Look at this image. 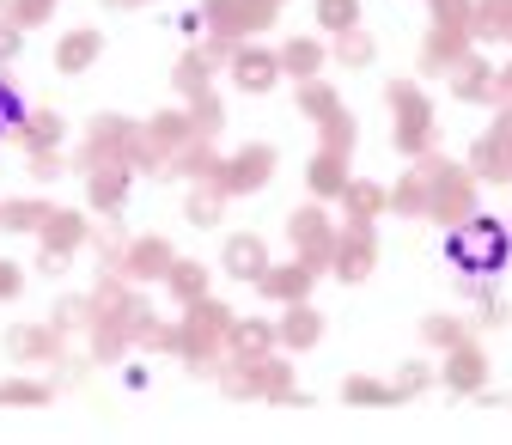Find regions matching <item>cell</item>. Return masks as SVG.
Instances as JSON below:
<instances>
[{
  "instance_id": "cell-10",
  "label": "cell",
  "mask_w": 512,
  "mask_h": 445,
  "mask_svg": "<svg viewBox=\"0 0 512 445\" xmlns=\"http://www.w3.org/2000/svg\"><path fill=\"white\" fill-rule=\"evenodd\" d=\"M372 269H378V232H372V226H348V220H342V232H336V257H330V275L354 287V281H366Z\"/></svg>"
},
{
  "instance_id": "cell-14",
  "label": "cell",
  "mask_w": 512,
  "mask_h": 445,
  "mask_svg": "<svg viewBox=\"0 0 512 445\" xmlns=\"http://www.w3.org/2000/svg\"><path fill=\"white\" fill-rule=\"evenodd\" d=\"M354 177V153H336V147H317L311 165H305V189H311V202H336L342 189Z\"/></svg>"
},
{
  "instance_id": "cell-51",
  "label": "cell",
  "mask_w": 512,
  "mask_h": 445,
  "mask_svg": "<svg viewBox=\"0 0 512 445\" xmlns=\"http://www.w3.org/2000/svg\"><path fill=\"white\" fill-rule=\"evenodd\" d=\"M25 293V275H19V263H7L0 257V299H19Z\"/></svg>"
},
{
  "instance_id": "cell-54",
  "label": "cell",
  "mask_w": 512,
  "mask_h": 445,
  "mask_svg": "<svg viewBox=\"0 0 512 445\" xmlns=\"http://www.w3.org/2000/svg\"><path fill=\"white\" fill-rule=\"evenodd\" d=\"M104 7L110 13H128V7H147V0H104Z\"/></svg>"
},
{
  "instance_id": "cell-25",
  "label": "cell",
  "mask_w": 512,
  "mask_h": 445,
  "mask_svg": "<svg viewBox=\"0 0 512 445\" xmlns=\"http://www.w3.org/2000/svg\"><path fill=\"white\" fill-rule=\"evenodd\" d=\"M275 348H281V336H275L269 317H238L232 336H226V354L232 360H256V354H275Z\"/></svg>"
},
{
  "instance_id": "cell-39",
  "label": "cell",
  "mask_w": 512,
  "mask_h": 445,
  "mask_svg": "<svg viewBox=\"0 0 512 445\" xmlns=\"http://www.w3.org/2000/svg\"><path fill=\"white\" fill-rule=\"evenodd\" d=\"M49 324H55V330H68V336L92 330V293H61L55 311H49Z\"/></svg>"
},
{
  "instance_id": "cell-53",
  "label": "cell",
  "mask_w": 512,
  "mask_h": 445,
  "mask_svg": "<svg viewBox=\"0 0 512 445\" xmlns=\"http://www.w3.org/2000/svg\"><path fill=\"white\" fill-rule=\"evenodd\" d=\"M506 317H512V311H506V299H494V293H488V299H482V324H506Z\"/></svg>"
},
{
  "instance_id": "cell-50",
  "label": "cell",
  "mask_w": 512,
  "mask_h": 445,
  "mask_svg": "<svg viewBox=\"0 0 512 445\" xmlns=\"http://www.w3.org/2000/svg\"><path fill=\"white\" fill-rule=\"evenodd\" d=\"M19 43H25V31L0 13V68H7V61H19Z\"/></svg>"
},
{
  "instance_id": "cell-37",
  "label": "cell",
  "mask_w": 512,
  "mask_h": 445,
  "mask_svg": "<svg viewBox=\"0 0 512 445\" xmlns=\"http://www.w3.org/2000/svg\"><path fill=\"white\" fill-rule=\"evenodd\" d=\"M165 287H171V299H177V305L202 299V293H208V263H189V257H177V263H171V275H165Z\"/></svg>"
},
{
  "instance_id": "cell-5",
  "label": "cell",
  "mask_w": 512,
  "mask_h": 445,
  "mask_svg": "<svg viewBox=\"0 0 512 445\" xmlns=\"http://www.w3.org/2000/svg\"><path fill=\"white\" fill-rule=\"evenodd\" d=\"M470 214H482V177H476L470 165L439 171V177H433V208H427V220L452 232V226H464Z\"/></svg>"
},
{
  "instance_id": "cell-31",
  "label": "cell",
  "mask_w": 512,
  "mask_h": 445,
  "mask_svg": "<svg viewBox=\"0 0 512 445\" xmlns=\"http://www.w3.org/2000/svg\"><path fill=\"white\" fill-rule=\"evenodd\" d=\"M49 214H55V202H43V196H13V202H0V232H43L49 226Z\"/></svg>"
},
{
  "instance_id": "cell-45",
  "label": "cell",
  "mask_w": 512,
  "mask_h": 445,
  "mask_svg": "<svg viewBox=\"0 0 512 445\" xmlns=\"http://www.w3.org/2000/svg\"><path fill=\"white\" fill-rule=\"evenodd\" d=\"M0 13H7L19 31H37V25H49V19H55V0H7Z\"/></svg>"
},
{
  "instance_id": "cell-47",
  "label": "cell",
  "mask_w": 512,
  "mask_h": 445,
  "mask_svg": "<svg viewBox=\"0 0 512 445\" xmlns=\"http://www.w3.org/2000/svg\"><path fill=\"white\" fill-rule=\"evenodd\" d=\"M25 116V98H19V86L7 80V68H0V141L13 135V122Z\"/></svg>"
},
{
  "instance_id": "cell-12",
  "label": "cell",
  "mask_w": 512,
  "mask_h": 445,
  "mask_svg": "<svg viewBox=\"0 0 512 445\" xmlns=\"http://www.w3.org/2000/svg\"><path fill=\"white\" fill-rule=\"evenodd\" d=\"M287 74H281V49H263V43H238L232 55V86L238 92H275Z\"/></svg>"
},
{
  "instance_id": "cell-2",
  "label": "cell",
  "mask_w": 512,
  "mask_h": 445,
  "mask_svg": "<svg viewBox=\"0 0 512 445\" xmlns=\"http://www.w3.org/2000/svg\"><path fill=\"white\" fill-rule=\"evenodd\" d=\"M445 263H458V275H500L512 263V226L494 214H470L464 226L445 232Z\"/></svg>"
},
{
  "instance_id": "cell-1",
  "label": "cell",
  "mask_w": 512,
  "mask_h": 445,
  "mask_svg": "<svg viewBox=\"0 0 512 445\" xmlns=\"http://www.w3.org/2000/svg\"><path fill=\"white\" fill-rule=\"evenodd\" d=\"M214 385L232 397V403H275V409H299V378H293V360H275V354H256V360H220Z\"/></svg>"
},
{
  "instance_id": "cell-26",
  "label": "cell",
  "mask_w": 512,
  "mask_h": 445,
  "mask_svg": "<svg viewBox=\"0 0 512 445\" xmlns=\"http://www.w3.org/2000/svg\"><path fill=\"white\" fill-rule=\"evenodd\" d=\"M214 171H220V147H214V141H202V135L189 141L183 153H171V159H165V177H189V183H208Z\"/></svg>"
},
{
  "instance_id": "cell-21",
  "label": "cell",
  "mask_w": 512,
  "mask_h": 445,
  "mask_svg": "<svg viewBox=\"0 0 512 445\" xmlns=\"http://www.w3.org/2000/svg\"><path fill=\"white\" fill-rule=\"evenodd\" d=\"M342 214H348V226H372L378 214H391V189H384V183H360V177H348V189H342Z\"/></svg>"
},
{
  "instance_id": "cell-24",
  "label": "cell",
  "mask_w": 512,
  "mask_h": 445,
  "mask_svg": "<svg viewBox=\"0 0 512 445\" xmlns=\"http://www.w3.org/2000/svg\"><path fill=\"white\" fill-rule=\"evenodd\" d=\"M317 68H330V43L317 37H287L281 43V74L299 86V80H317Z\"/></svg>"
},
{
  "instance_id": "cell-19",
  "label": "cell",
  "mask_w": 512,
  "mask_h": 445,
  "mask_svg": "<svg viewBox=\"0 0 512 445\" xmlns=\"http://www.w3.org/2000/svg\"><path fill=\"white\" fill-rule=\"evenodd\" d=\"M275 336H281V348H287V354L317 348V342H324V311H311V299L287 305V311L275 317Z\"/></svg>"
},
{
  "instance_id": "cell-43",
  "label": "cell",
  "mask_w": 512,
  "mask_h": 445,
  "mask_svg": "<svg viewBox=\"0 0 512 445\" xmlns=\"http://www.w3.org/2000/svg\"><path fill=\"white\" fill-rule=\"evenodd\" d=\"M92 250H98V269H122V257H128L122 214H110V226H104V232H92Z\"/></svg>"
},
{
  "instance_id": "cell-49",
  "label": "cell",
  "mask_w": 512,
  "mask_h": 445,
  "mask_svg": "<svg viewBox=\"0 0 512 445\" xmlns=\"http://www.w3.org/2000/svg\"><path fill=\"white\" fill-rule=\"evenodd\" d=\"M427 13H433V25H445V19H470L476 0H427Z\"/></svg>"
},
{
  "instance_id": "cell-56",
  "label": "cell",
  "mask_w": 512,
  "mask_h": 445,
  "mask_svg": "<svg viewBox=\"0 0 512 445\" xmlns=\"http://www.w3.org/2000/svg\"><path fill=\"white\" fill-rule=\"evenodd\" d=\"M506 43H512V31H506Z\"/></svg>"
},
{
  "instance_id": "cell-36",
  "label": "cell",
  "mask_w": 512,
  "mask_h": 445,
  "mask_svg": "<svg viewBox=\"0 0 512 445\" xmlns=\"http://www.w3.org/2000/svg\"><path fill=\"white\" fill-rule=\"evenodd\" d=\"M336 110H342V98H336L330 80H299V116L305 122H330Z\"/></svg>"
},
{
  "instance_id": "cell-8",
  "label": "cell",
  "mask_w": 512,
  "mask_h": 445,
  "mask_svg": "<svg viewBox=\"0 0 512 445\" xmlns=\"http://www.w3.org/2000/svg\"><path fill=\"white\" fill-rule=\"evenodd\" d=\"M470 171H476L482 183H506V189H512V104H494L488 135L470 147Z\"/></svg>"
},
{
  "instance_id": "cell-52",
  "label": "cell",
  "mask_w": 512,
  "mask_h": 445,
  "mask_svg": "<svg viewBox=\"0 0 512 445\" xmlns=\"http://www.w3.org/2000/svg\"><path fill=\"white\" fill-rule=\"evenodd\" d=\"M494 104H512V61L494 68Z\"/></svg>"
},
{
  "instance_id": "cell-46",
  "label": "cell",
  "mask_w": 512,
  "mask_h": 445,
  "mask_svg": "<svg viewBox=\"0 0 512 445\" xmlns=\"http://www.w3.org/2000/svg\"><path fill=\"white\" fill-rule=\"evenodd\" d=\"M25 171H31L37 183H55L61 171H74V165L61 159V147H31V153H25Z\"/></svg>"
},
{
  "instance_id": "cell-9",
  "label": "cell",
  "mask_w": 512,
  "mask_h": 445,
  "mask_svg": "<svg viewBox=\"0 0 512 445\" xmlns=\"http://www.w3.org/2000/svg\"><path fill=\"white\" fill-rule=\"evenodd\" d=\"M470 49H476V25H470V19H445V25H433V31L421 37V74L445 80Z\"/></svg>"
},
{
  "instance_id": "cell-32",
  "label": "cell",
  "mask_w": 512,
  "mask_h": 445,
  "mask_svg": "<svg viewBox=\"0 0 512 445\" xmlns=\"http://www.w3.org/2000/svg\"><path fill=\"white\" fill-rule=\"evenodd\" d=\"M427 208H433V183L409 165L397 183H391V214H409V220H427Z\"/></svg>"
},
{
  "instance_id": "cell-29",
  "label": "cell",
  "mask_w": 512,
  "mask_h": 445,
  "mask_svg": "<svg viewBox=\"0 0 512 445\" xmlns=\"http://www.w3.org/2000/svg\"><path fill=\"white\" fill-rule=\"evenodd\" d=\"M171 86H177V98H183V104L196 98V92H208V86H214V61H208V49H202V43L177 55V68H171Z\"/></svg>"
},
{
  "instance_id": "cell-48",
  "label": "cell",
  "mask_w": 512,
  "mask_h": 445,
  "mask_svg": "<svg viewBox=\"0 0 512 445\" xmlns=\"http://www.w3.org/2000/svg\"><path fill=\"white\" fill-rule=\"evenodd\" d=\"M433 378H439V372H433L427 360H403V366H397V391H403V397H421Z\"/></svg>"
},
{
  "instance_id": "cell-44",
  "label": "cell",
  "mask_w": 512,
  "mask_h": 445,
  "mask_svg": "<svg viewBox=\"0 0 512 445\" xmlns=\"http://www.w3.org/2000/svg\"><path fill=\"white\" fill-rule=\"evenodd\" d=\"M354 141H360V122H354L348 110H336L330 122H317V147H336V153H354Z\"/></svg>"
},
{
  "instance_id": "cell-57",
  "label": "cell",
  "mask_w": 512,
  "mask_h": 445,
  "mask_svg": "<svg viewBox=\"0 0 512 445\" xmlns=\"http://www.w3.org/2000/svg\"><path fill=\"white\" fill-rule=\"evenodd\" d=\"M0 7H7V0H0Z\"/></svg>"
},
{
  "instance_id": "cell-7",
  "label": "cell",
  "mask_w": 512,
  "mask_h": 445,
  "mask_svg": "<svg viewBox=\"0 0 512 445\" xmlns=\"http://www.w3.org/2000/svg\"><path fill=\"white\" fill-rule=\"evenodd\" d=\"M208 183H220L232 202H238V196H256V189H269V183H275V147H263V141L238 147L232 159H220V171H214Z\"/></svg>"
},
{
  "instance_id": "cell-33",
  "label": "cell",
  "mask_w": 512,
  "mask_h": 445,
  "mask_svg": "<svg viewBox=\"0 0 512 445\" xmlns=\"http://www.w3.org/2000/svg\"><path fill=\"white\" fill-rule=\"evenodd\" d=\"M55 378H0V409H49Z\"/></svg>"
},
{
  "instance_id": "cell-13",
  "label": "cell",
  "mask_w": 512,
  "mask_h": 445,
  "mask_svg": "<svg viewBox=\"0 0 512 445\" xmlns=\"http://www.w3.org/2000/svg\"><path fill=\"white\" fill-rule=\"evenodd\" d=\"M171 263H177V250H171V238H128V257H122V275L135 281V287H153V281H165L171 275Z\"/></svg>"
},
{
  "instance_id": "cell-17",
  "label": "cell",
  "mask_w": 512,
  "mask_h": 445,
  "mask_svg": "<svg viewBox=\"0 0 512 445\" xmlns=\"http://www.w3.org/2000/svg\"><path fill=\"white\" fill-rule=\"evenodd\" d=\"M37 244H43V257H61V263H68L74 250L92 244V226H86V214H74V208H55L49 226L37 232Z\"/></svg>"
},
{
  "instance_id": "cell-6",
  "label": "cell",
  "mask_w": 512,
  "mask_h": 445,
  "mask_svg": "<svg viewBox=\"0 0 512 445\" xmlns=\"http://www.w3.org/2000/svg\"><path fill=\"white\" fill-rule=\"evenodd\" d=\"M336 232L342 226H330V214L324 208H293L287 214V238H293V257L311 269V275H330V257H336Z\"/></svg>"
},
{
  "instance_id": "cell-4",
  "label": "cell",
  "mask_w": 512,
  "mask_h": 445,
  "mask_svg": "<svg viewBox=\"0 0 512 445\" xmlns=\"http://www.w3.org/2000/svg\"><path fill=\"white\" fill-rule=\"evenodd\" d=\"M287 0H202V19H208V37H238L250 43L256 31H269L281 19Z\"/></svg>"
},
{
  "instance_id": "cell-18",
  "label": "cell",
  "mask_w": 512,
  "mask_h": 445,
  "mask_svg": "<svg viewBox=\"0 0 512 445\" xmlns=\"http://www.w3.org/2000/svg\"><path fill=\"white\" fill-rule=\"evenodd\" d=\"M128 189H135V171L128 165H98V171H86V208L92 214H122Z\"/></svg>"
},
{
  "instance_id": "cell-35",
  "label": "cell",
  "mask_w": 512,
  "mask_h": 445,
  "mask_svg": "<svg viewBox=\"0 0 512 445\" xmlns=\"http://www.w3.org/2000/svg\"><path fill=\"white\" fill-rule=\"evenodd\" d=\"M470 25H476V43H506V31H512V0H476Z\"/></svg>"
},
{
  "instance_id": "cell-34",
  "label": "cell",
  "mask_w": 512,
  "mask_h": 445,
  "mask_svg": "<svg viewBox=\"0 0 512 445\" xmlns=\"http://www.w3.org/2000/svg\"><path fill=\"white\" fill-rule=\"evenodd\" d=\"M226 189L220 183H196L189 189V202H183V214H189V226H220V214H226Z\"/></svg>"
},
{
  "instance_id": "cell-22",
  "label": "cell",
  "mask_w": 512,
  "mask_h": 445,
  "mask_svg": "<svg viewBox=\"0 0 512 445\" xmlns=\"http://www.w3.org/2000/svg\"><path fill=\"white\" fill-rule=\"evenodd\" d=\"M445 80H452V92H458L464 104H494V61H488V55H476V49H470V55H464Z\"/></svg>"
},
{
  "instance_id": "cell-55",
  "label": "cell",
  "mask_w": 512,
  "mask_h": 445,
  "mask_svg": "<svg viewBox=\"0 0 512 445\" xmlns=\"http://www.w3.org/2000/svg\"><path fill=\"white\" fill-rule=\"evenodd\" d=\"M482 403H488V409H512V397H488V391H482Z\"/></svg>"
},
{
  "instance_id": "cell-28",
  "label": "cell",
  "mask_w": 512,
  "mask_h": 445,
  "mask_svg": "<svg viewBox=\"0 0 512 445\" xmlns=\"http://www.w3.org/2000/svg\"><path fill=\"white\" fill-rule=\"evenodd\" d=\"M61 135H68V129H61V116H55V110H25V116L13 122V135H7V141L31 153V147H61Z\"/></svg>"
},
{
  "instance_id": "cell-41",
  "label": "cell",
  "mask_w": 512,
  "mask_h": 445,
  "mask_svg": "<svg viewBox=\"0 0 512 445\" xmlns=\"http://www.w3.org/2000/svg\"><path fill=\"white\" fill-rule=\"evenodd\" d=\"M360 25V0H317V31L324 37H342Z\"/></svg>"
},
{
  "instance_id": "cell-42",
  "label": "cell",
  "mask_w": 512,
  "mask_h": 445,
  "mask_svg": "<svg viewBox=\"0 0 512 445\" xmlns=\"http://www.w3.org/2000/svg\"><path fill=\"white\" fill-rule=\"evenodd\" d=\"M470 336H476V330L464 324V317H427V324H421V342L439 348V354H445V348H458V342H470Z\"/></svg>"
},
{
  "instance_id": "cell-3",
  "label": "cell",
  "mask_w": 512,
  "mask_h": 445,
  "mask_svg": "<svg viewBox=\"0 0 512 445\" xmlns=\"http://www.w3.org/2000/svg\"><path fill=\"white\" fill-rule=\"evenodd\" d=\"M384 104H391V141H397V153L403 159H421V153H433L439 147V122H433V98L415 86V80H391L384 86Z\"/></svg>"
},
{
  "instance_id": "cell-38",
  "label": "cell",
  "mask_w": 512,
  "mask_h": 445,
  "mask_svg": "<svg viewBox=\"0 0 512 445\" xmlns=\"http://www.w3.org/2000/svg\"><path fill=\"white\" fill-rule=\"evenodd\" d=\"M330 61H342V68H372V61H378V43L354 25V31L330 37Z\"/></svg>"
},
{
  "instance_id": "cell-20",
  "label": "cell",
  "mask_w": 512,
  "mask_h": 445,
  "mask_svg": "<svg viewBox=\"0 0 512 445\" xmlns=\"http://www.w3.org/2000/svg\"><path fill=\"white\" fill-rule=\"evenodd\" d=\"M311 281H317V275L293 257V263H269L263 281H256V293L275 299V305H299V299H311Z\"/></svg>"
},
{
  "instance_id": "cell-11",
  "label": "cell",
  "mask_w": 512,
  "mask_h": 445,
  "mask_svg": "<svg viewBox=\"0 0 512 445\" xmlns=\"http://www.w3.org/2000/svg\"><path fill=\"white\" fill-rule=\"evenodd\" d=\"M439 385L458 391V397H482V391H488V354H482L476 336L458 342V348H445V360H439Z\"/></svg>"
},
{
  "instance_id": "cell-16",
  "label": "cell",
  "mask_w": 512,
  "mask_h": 445,
  "mask_svg": "<svg viewBox=\"0 0 512 445\" xmlns=\"http://www.w3.org/2000/svg\"><path fill=\"white\" fill-rule=\"evenodd\" d=\"M220 269L232 275V281H263V269H269V244L256 238V232H232L226 244H220Z\"/></svg>"
},
{
  "instance_id": "cell-27",
  "label": "cell",
  "mask_w": 512,
  "mask_h": 445,
  "mask_svg": "<svg viewBox=\"0 0 512 445\" xmlns=\"http://www.w3.org/2000/svg\"><path fill=\"white\" fill-rule=\"evenodd\" d=\"M147 141L171 159V153H183L196 141V122H189V110H159V116H147Z\"/></svg>"
},
{
  "instance_id": "cell-30",
  "label": "cell",
  "mask_w": 512,
  "mask_h": 445,
  "mask_svg": "<svg viewBox=\"0 0 512 445\" xmlns=\"http://www.w3.org/2000/svg\"><path fill=\"white\" fill-rule=\"evenodd\" d=\"M98 55H104V37H98V31H68V37L55 43V68L74 80V74H86V68H92Z\"/></svg>"
},
{
  "instance_id": "cell-40",
  "label": "cell",
  "mask_w": 512,
  "mask_h": 445,
  "mask_svg": "<svg viewBox=\"0 0 512 445\" xmlns=\"http://www.w3.org/2000/svg\"><path fill=\"white\" fill-rule=\"evenodd\" d=\"M189 122H196V135H202V141H214V135L226 129V104H220V92H214V86L189 98Z\"/></svg>"
},
{
  "instance_id": "cell-15",
  "label": "cell",
  "mask_w": 512,
  "mask_h": 445,
  "mask_svg": "<svg viewBox=\"0 0 512 445\" xmlns=\"http://www.w3.org/2000/svg\"><path fill=\"white\" fill-rule=\"evenodd\" d=\"M7 354L25 366V360H61V354H68V330H55V324H13L7 330Z\"/></svg>"
},
{
  "instance_id": "cell-23",
  "label": "cell",
  "mask_w": 512,
  "mask_h": 445,
  "mask_svg": "<svg viewBox=\"0 0 512 445\" xmlns=\"http://www.w3.org/2000/svg\"><path fill=\"white\" fill-rule=\"evenodd\" d=\"M342 403L348 409H397L409 397L397 391V378H366V372H354V378H342Z\"/></svg>"
}]
</instances>
